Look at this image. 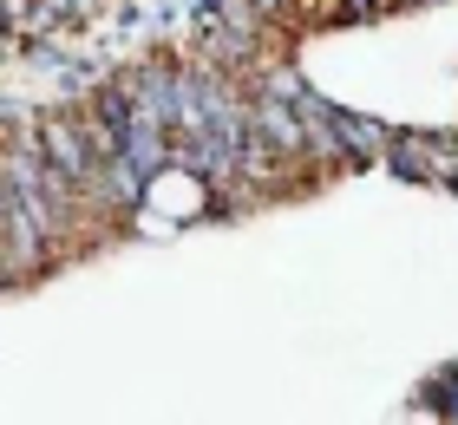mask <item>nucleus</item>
I'll list each match as a JSON object with an SVG mask.
<instances>
[{
  "label": "nucleus",
  "mask_w": 458,
  "mask_h": 425,
  "mask_svg": "<svg viewBox=\"0 0 458 425\" xmlns=\"http://www.w3.org/2000/svg\"><path fill=\"white\" fill-rule=\"evenodd\" d=\"M39 157H47L53 170H66L72 183H86L98 157H92V138H86V124H79V112H47L39 118Z\"/></svg>",
  "instance_id": "f257e3e1"
}]
</instances>
